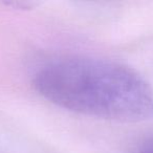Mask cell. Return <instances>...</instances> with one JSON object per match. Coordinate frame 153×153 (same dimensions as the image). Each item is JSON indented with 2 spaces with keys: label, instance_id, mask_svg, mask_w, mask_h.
Instances as JSON below:
<instances>
[{
  "label": "cell",
  "instance_id": "1",
  "mask_svg": "<svg viewBox=\"0 0 153 153\" xmlns=\"http://www.w3.org/2000/svg\"><path fill=\"white\" fill-rule=\"evenodd\" d=\"M33 86L48 102L97 119L137 123L153 117V89L126 64L90 56L55 59L37 70Z\"/></svg>",
  "mask_w": 153,
  "mask_h": 153
},
{
  "label": "cell",
  "instance_id": "2",
  "mask_svg": "<svg viewBox=\"0 0 153 153\" xmlns=\"http://www.w3.org/2000/svg\"><path fill=\"white\" fill-rule=\"evenodd\" d=\"M137 153H153V143L144 145L143 147H140L138 149Z\"/></svg>",
  "mask_w": 153,
  "mask_h": 153
}]
</instances>
